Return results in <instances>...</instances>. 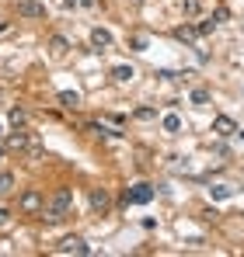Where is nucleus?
<instances>
[{"label":"nucleus","instance_id":"f257e3e1","mask_svg":"<svg viewBox=\"0 0 244 257\" xmlns=\"http://www.w3.org/2000/svg\"><path fill=\"white\" fill-rule=\"evenodd\" d=\"M42 216H46L49 222H63V219H70V216H74V192H70V188H60V192L53 194L49 205H42Z\"/></svg>","mask_w":244,"mask_h":257},{"label":"nucleus","instance_id":"f03ea898","mask_svg":"<svg viewBox=\"0 0 244 257\" xmlns=\"http://www.w3.org/2000/svg\"><path fill=\"white\" fill-rule=\"evenodd\" d=\"M154 202V184H133L126 188V205H147Z\"/></svg>","mask_w":244,"mask_h":257},{"label":"nucleus","instance_id":"7ed1b4c3","mask_svg":"<svg viewBox=\"0 0 244 257\" xmlns=\"http://www.w3.org/2000/svg\"><path fill=\"white\" fill-rule=\"evenodd\" d=\"M56 254H77V257H87V254H91V247L84 244L81 236H67V240L56 247Z\"/></svg>","mask_w":244,"mask_h":257},{"label":"nucleus","instance_id":"20e7f679","mask_svg":"<svg viewBox=\"0 0 244 257\" xmlns=\"http://www.w3.org/2000/svg\"><path fill=\"white\" fill-rule=\"evenodd\" d=\"M87 202H91V208H94V212H101V216L112 208V198H108V192H105V188H91Z\"/></svg>","mask_w":244,"mask_h":257},{"label":"nucleus","instance_id":"39448f33","mask_svg":"<svg viewBox=\"0 0 244 257\" xmlns=\"http://www.w3.org/2000/svg\"><path fill=\"white\" fill-rule=\"evenodd\" d=\"M18 14H21V18H46V4H35V0H21V4H18Z\"/></svg>","mask_w":244,"mask_h":257},{"label":"nucleus","instance_id":"423d86ee","mask_svg":"<svg viewBox=\"0 0 244 257\" xmlns=\"http://www.w3.org/2000/svg\"><path fill=\"white\" fill-rule=\"evenodd\" d=\"M213 132H216V136H234L237 126H234L230 115H216V118H213Z\"/></svg>","mask_w":244,"mask_h":257},{"label":"nucleus","instance_id":"0eeeda50","mask_svg":"<svg viewBox=\"0 0 244 257\" xmlns=\"http://www.w3.org/2000/svg\"><path fill=\"white\" fill-rule=\"evenodd\" d=\"M21 208H25V212H39V208H42V194L39 192H25L21 194Z\"/></svg>","mask_w":244,"mask_h":257},{"label":"nucleus","instance_id":"6e6552de","mask_svg":"<svg viewBox=\"0 0 244 257\" xmlns=\"http://www.w3.org/2000/svg\"><path fill=\"white\" fill-rule=\"evenodd\" d=\"M91 46H94V49H108V46H112V35H108L105 28H91Z\"/></svg>","mask_w":244,"mask_h":257},{"label":"nucleus","instance_id":"1a4fd4ad","mask_svg":"<svg viewBox=\"0 0 244 257\" xmlns=\"http://www.w3.org/2000/svg\"><path fill=\"white\" fill-rule=\"evenodd\" d=\"M49 49H53V56H56V60H63V56H67V49H70V42H67L63 35H53V38H49Z\"/></svg>","mask_w":244,"mask_h":257},{"label":"nucleus","instance_id":"9d476101","mask_svg":"<svg viewBox=\"0 0 244 257\" xmlns=\"http://www.w3.org/2000/svg\"><path fill=\"white\" fill-rule=\"evenodd\" d=\"M174 38H178V42H195L199 32H195L192 24H181V28H174Z\"/></svg>","mask_w":244,"mask_h":257},{"label":"nucleus","instance_id":"9b49d317","mask_svg":"<svg viewBox=\"0 0 244 257\" xmlns=\"http://www.w3.org/2000/svg\"><path fill=\"white\" fill-rule=\"evenodd\" d=\"M7 118H11V126H14V128H25V122H28L25 108H11V112H7Z\"/></svg>","mask_w":244,"mask_h":257},{"label":"nucleus","instance_id":"f8f14e48","mask_svg":"<svg viewBox=\"0 0 244 257\" xmlns=\"http://www.w3.org/2000/svg\"><path fill=\"white\" fill-rule=\"evenodd\" d=\"M112 76H115L119 84H126V80H133V76H136V70H133V66H115V70H112Z\"/></svg>","mask_w":244,"mask_h":257},{"label":"nucleus","instance_id":"ddd939ff","mask_svg":"<svg viewBox=\"0 0 244 257\" xmlns=\"http://www.w3.org/2000/svg\"><path fill=\"white\" fill-rule=\"evenodd\" d=\"M60 104H63V108H77V104H81V94H77V90H63V94H60Z\"/></svg>","mask_w":244,"mask_h":257},{"label":"nucleus","instance_id":"4468645a","mask_svg":"<svg viewBox=\"0 0 244 257\" xmlns=\"http://www.w3.org/2000/svg\"><path fill=\"white\" fill-rule=\"evenodd\" d=\"M28 142H32V139H28V136H25L21 128H18V132L11 136V150H21V153H25V150H28Z\"/></svg>","mask_w":244,"mask_h":257},{"label":"nucleus","instance_id":"2eb2a0df","mask_svg":"<svg viewBox=\"0 0 244 257\" xmlns=\"http://www.w3.org/2000/svg\"><path fill=\"white\" fill-rule=\"evenodd\" d=\"M161 126H164V132H178V128H181V118L171 112V115H164V118H161Z\"/></svg>","mask_w":244,"mask_h":257},{"label":"nucleus","instance_id":"dca6fc26","mask_svg":"<svg viewBox=\"0 0 244 257\" xmlns=\"http://www.w3.org/2000/svg\"><path fill=\"white\" fill-rule=\"evenodd\" d=\"M181 7H185V14H188V18H195V14L202 10V0H181Z\"/></svg>","mask_w":244,"mask_h":257},{"label":"nucleus","instance_id":"f3484780","mask_svg":"<svg viewBox=\"0 0 244 257\" xmlns=\"http://www.w3.org/2000/svg\"><path fill=\"white\" fill-rule=\"evenodd\" d=\"M206 101H209V90L206 87H195L192 90V104H206Z\"/></svg>","mask_w":244,"mask_h":257},{"label":"nucleus","instance_id":"a211bd4d","mask_svg":"<svg viewBox=\"0 0 244 257\" xmlns=\"http://www.w3.org/2000/svg\"><path fill=\"white\" fill-rule=\"evenodd\" d=\"M11 188H14V178H11L7 170H0V194H7Z\"/></svg>","mask_w":244,"mask_h":257},{"label":"nucleus","instance_id":"6ab92c4d","mask_svg":"<svg viewBox=\"0 0 244 257\" xmlns=\"http://www.w3.org/2000/svg\"><path fill=\"white\" fill-rule=\"evenodd\" d=\"M209 192H213V198H230L234 188H230V184H216V188H209Z\"/></svg>","mask_w":244,"mask_h":257},{"label":"nucleus","instance_id":"aec40b11","mask_svg":"<svg viewBox=\"0 0 244 257\" xmlns=\"http://www.w3.org/2000/svg\"><path fill=\"white\" fill-rule=\"evenodd\" d=\"M213 28H216V21H213V18H209V21H202V24H195V32H199V35H209Z\"/></svg>","mask_w":244,"mask_h":257},{"label":"nucleus","instance_id":"412c9836","mask_svg":"<svg viewBox=\"0 0 244 257\" xmlns=\"http://www.w3.org/2000/svg\"><path fill=\"white\" fill-rule=\"evenodd\" d=\"M136 118H140V122H150V118H157V112H154V108H140Z\"/></svg>","mask_w":244,"mask_h":257},{"label":"nucleus","instance_id":"4be33fe9","mask_svg":"<svg viewBox=\"0 0 244 257\" xmlns=\"http://www.w3.org/2000/svg\"><path fill=\"white\" fill-rule=\"evenodd\" d=\"M227 18H230V10H227V7H216V10H213V21H216V24H220V21H227Z\"/></svg>","mask_w":244,"mask_h":257},{"label":"nucleus","instance_id":"5701e85b","mask_svg":"<svg viewBox=\"0 0 244 257\" xmlns=\"http://www.w3.org/2000/svg\"><path fill=\"white\" fill-rule=\"evenodd\" d=\"M157 76H164V80H178V76H185V73H174V70H157Z\"/></svg>","mask_w":244,"mask_h":257},{"label":"nucleus","instance_id":"b1692460","mask_svg":"<svg viewBox=\"0 0 244 257\" xmlns=\"http://www.w3.org/2000/svg\"><path fill=\"white\" fill-rule=\"evenodd\" d=\"M7 219H11V212H7V208H4V205H0V226H4V222H7Z\"/></svg>","mask_w":244,"mask_h":257},{"label":"nucleus","instance_id":"393cba45","mask_svg":"<svg viewBox=\"0 0 244 257\" xmlns=\"http://www.w3.org/2000/svg\"><path fill=\"white\" fill-rule=\"evenodd\" d=\"M77 4H84V7H94V4H98V0H77Z\"/></svg>","mask_w":244,"mask_h":257},{"label":"nucleus","instance_id":"a878e982","mask_svg":"<svg viewBox=\"0 0 244 257\" xmlns=\"http://www.w3.org/2000/svg\"><path fill=\"white\" fill-rule=\"evenodd\" d=\"M74 4H77V0H63V7H74Z\"/></svg>","mask_w":244,"mask_h":257},{"label":"nucleus","instance_id":"bb28decb","mask_svg":"<svg viewBox=\"0 0 244 257\" xmlns=\"http://www.w3.org/2000/svg\"><path fill=\"white\" fill-rule=\"evenodd\" d=\"M0 139H4V126H0Z\"/></svg>","mask_w":244,"mask_h":257},{"label":"nucleus","instance_id":"cd10ccee","mask_svg":"<svg viewBox=\"0 0 244 257\" xmlns=\"http://www.w3.org/2000/svg\"><path fill=\"white\" fill-rule=\"evenodd\" d=\"M0 156H4V146H0Z\"/></svg>","mask_w":244,"mask_h":257}]
</instances>
